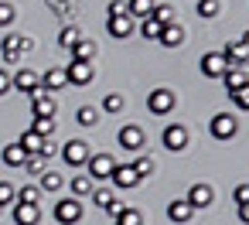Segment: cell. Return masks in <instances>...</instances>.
Here are the masks:
<instances>
[{"instance_id":"cell-5","label":"cell","mask_w":249,"mask_h":225,"mask_svg":"<svg viewBox=\"0 0 249 225\" xmlns=\"http://www.w3.org/2000/svg\"><path fill=\"white\" fill-rule=\"evenodd\" d=\"M235 130H239V123H235L232 113H215V116H212V137H215V140H232Z\"/></svg>"},{"instance_id":"cell-33","label":"cell","mask_w":249,"mask_h":225,"mask_svg":"<svg viewBox=\"0 0 249 225\" xmlns=\"http://www.w3.org/2000/svg\"><path fill=\"white\" fill-rule=\"evenodd\" d=\"M18 201H21V205H38V184H24V188L18 191Z\"/></svg>"},{"instance_id":"cell-9","label":"cell","mask_w":249,"mask_h":225,"mask_svg":"<svg viewBox=\"0 0 249 225\" xmlns=\"http://www.w3.org/2000/svg\"><path fill=\"white\" fill-rule=\"evenodd\" d=\"M62 157H65L69 167H82V164L89 160V147H86V140H69L65 150H62Z\"/></svg>"},{"instance_id":"cell-46","label":"cell","mask_w":249,"mask_h":225,"mask_svg":"<svg viewBox=\"0 0 249 225\" xmlns=\"http://www.w3.org/2000/svg\"><path fill=\"white\" fill-rule=\"evenodd\" d=\"M4 92H11V75L0 69V96H4Z\"/></svg>"},{"instance_id":"cell-17","label":"cell","mask_w":249,"mask_h":225,"mask_svg":"<svg viewBox=\"0 0 249 225\" xmlns=\"http://www.w3.org/2000/svg\"><path fill=\"white\" fill-rule=\"evenodd\" d=\"M164 48H178V45H184V28L181 24H167V28H160V38H157Z\"/></svg>"},{"instance_id":"cell-49","label":"cell","mask_w":249,"mask_h":225,"mask_svg":"<svg viewBox=\"0 0 249 225\" xmlns=\"http://www.w3.org/2000/svg\"><path fill=\"white\" fill-rule=\"evenodd\" d=\"M0 211H4V205H0Z\"/></svg>"},{"instance_id":"cell-38","label":"cell","mask_w":249,"mask_h":225,"mask_svg":"<svg viewBox=\"0 0 249 225\" xmlns=\"http://www.w3.org/2000/svg\"><path fill=\"white\" fill-rule=\"evenodd\" d=\"M75 41H79V31H75V28H62V35H58V45H62V48H72Z\"/></svg>"},{"instance_id":"cell-41","label":"cell","mask_w":249,"mask_h":225,"mask_svg":"<svg viewBox=\"0 0 249 225\" xmlns=\"http://www.w3.org/2000/svg\"><path fill=\"white\" fill-rule=\"evenodd\" d=\"M232 103H235L239 109H249V82H246L242 89H235V92H232Z\"/></svg>"},{"instance_id":"cell-15","label":"cell","mask_w":249,"mask_h":225,"mask_svg":"<svg viewBox=\"0 0 249 225\" xmlns=\"http://www.w3.org/2000/svg\"><path fill=\"white\" fill-rule=\"evenodd\" d=\"M109 177H113V184H116V188H137V184H140V177H137V171H133L130 164L113 167V174H109Z\"/></svg>"},{"instance_id":"cell-48","label":"cell","mask_w":249,"mask_h":225,"mask_svg":"<svg viewBox=\"0 0 249 225\" xmlns=\"http://www.w3.org/2000/svg\"><path fill=\"white\" fill-rule=\"evenodd\" d=\"M242 45H246V48H249V31H246V35H242Z\"/></svg>"},{"instance_id":"cell-7","label":"cell","mask_w":249,"mask_h":225,"mask_svg":"<svg viewBox=\"0 0 249 225\" xmlns=\"http://www.w3.org/2000/svg\"><path fill=\"white\" fill-rule=\"evenodd\" d=\"M31 113H35V120H52L55 116V99L45 89H35L31 92Z\"/></svg>"},{"instance_id":"cell-10","label":"cell","mask_w":249,"mask_h":225,"mask_svg":"<svg viewBox=\"0 0 249 225\" xmlns=\"http://www.w3.org/2000/svg\"><path fill=\"white\" fill-rule=\"evenodd\" d=\"M86 164H89V174H92V181H106V177L113 174V167H116V160H113L109 154H96V157H89Z\"/></svg>"},{"instance_id":"cell-18","label":"cell","mask_w":249,"mask_h":225,"mask_svg":"<svg viewBox=\"0 0 249 225\" xmlns=\"http://www.w3.org/2000/svg\"><path fill=\"white\" fill-rule=\"evenodd\" d=\"M69 52H72V58H75V62H92L99 48H96V41H89V38H79V41H75Z\"/></svg>"},{"instance_id":"cell-22","label":"cell","mask_w":249,"mask_h":225,"mask_svg":"<svg viewBox=\"0 0 249 225\" xmlns=\"http://www.w3.org/2000/svg\"><path fill=\"white\" fill-rule=\"evenodd\" d=\"M160 28H167V24H178V14H174V7L171 4H154V14H150Z\"/></svg>"},{"instance_id":"cell-19","label":"cell","mask_w":249,"mask_h":225,"mask_svg":"<svg viewBox=\"0 0 249 225\" xmlns=\"http://www.w3.org/2000/svg\"><path fill=\"white\" fill-rule=\"evenodd\" d=\"M11 86H14L18 92H28V96H31L35 89H41V86H38V75H35L31 69H21V72L14 75V82H11Z\"/></svg>"},{"instance_id":"cell-42","label":"cell","mask_w":249,"mask_h":225,"mask_svg":"<svg viewBox=\"0 0 249 225\" xmlns=\"http://www.w3.org/2000/svg\"><path fill=\"white\" fill-rule=\"evenodd\" d=\"M92 201H96V208H106V205L113 201V191H109V188H99V191L92 194Z\"/></svg>"},{"instance_id":"cell-25","label":"cell","mask_w":249,"mask_h":225,"mask_svg":"<svg viewBox=\"0 0 249 225\" xmlns=\"http://www.w3.org/2000/svg\"><path fill=\"white\" fill-rule=\"evenodd\" d=\"M222 82H225V89H229V96H232V92H235V89H242L249 79H246V72H242V69H229V72L222 75Z\"/></svg>"},{"instance_id":"cell-23","label":"cell","mask_w":249,"mask_h":225,"mask_svg":"<svg viewBox=\"0 0 249 225\" xmlns=\"http://www.w3.org/2000/svg\"><path fill=\"white\" fill-rule=\"evenodd\" d=\"M191 215H195V208H191L188 201H171V205H167V218H171V222H188Z\"/></svg>"},{"instance_id":"cell-11","label":"cell","mask_w":249,"mask_h":225,"mask_svg":"<svg viewBox=\"0 0 249 225\" xmlns=\"http://www.w3.org/2000/svg\"><path fill=\"white\" fill-rule=\"evenodd\" d=\"M222 58L229 62V69H242V65L249 62V48L242 45V38H235V41H229V45H225Z\"/></svg>"},{"instance_id":"cell-14","label":"cell","mask_w":249,"mask_h":225,"mask_svg":"<svg viewBox=\"0 0 249 225\" xmlns=\"http://www.w3.org/2000/svg\"><path fill=\"white\" fill-rule=\"evenodd\" d=\"M106 31H109L113 38H130V35H133V17H130V14H116V17L106 21Z\"/></svg>"},{"instance_id":"cell-34","label":"cell","mask_w":249,"mask_h":225,"mask_svg":"<svg viewBox=\"0 0 249 225\" xmlns=\"http://www.w3.org/2000/svg\"><path fill=\"white\" fill-rule=\"evenodd\" d=\"M215 14H218V0H198V17L212 21Z\"/></svg>"},{"instance_id":"cell-3","label":"cell","mask_w":249,"mask_h":225,"mask_svg":"<svg viewBox=\"0 0 249 225\" xmlns=\"http://www.w3.org/2000/svg\"><path fill=\"white\" fill-rule=\"evenodd\" d=\"M174 103H178V99H174L171 89H154V92L147 96V109H150L154 116H167V113L174 109Z\"/></svg>"},{"instance_id":"cell-31","label":"cell","mask_w":249,"mask_h":225,"mask_svg":"<svg viewBox=\"0 0 249 225\" xmlns=\"http://www.w3.org/2000/svg\"><path fill=\"white\" fill-rule=\"evenodd\" d=\"M62 184H65L62 174H52V171L41 174V188H45V191H62Z\"/></svg>"},{"instance_id":"cell-29","label":"cell","mask_w":249,"mask_h":225,"mask_svg":"<svg viewBox=\"0 0 249 225\" xmlns=\"http://www.w3.org/2000/svg\"><path fill=\"white\" fill-rule=\"evenodd\" d=\"M140 35L150 38V41H157V38H160V24H157L154 17H143V21H140Z\"/></svg>"},{"instance_id":"cell-35","label":"cell","mask_w":249,"mask_h":225,"mask_svg":"<svg viewBox=\"0 0 249 225\" xmlns=\"http://www.w3.org/2000/svg\"><path fill=\"white\" fill-rule=\"evenodd\" d=\"M123 106H126V103H123V96H120V92H109V96L103 99V109H106V113H120Z\"/></svg>"},{"instance_id":"cell-27","label":"cell","mask_w":249,"mask_h":225,"mask_svg":"<svg viewBox=\"0 0 249 225\" xmlns=\"http://www.w3.org/2000/svg\"><path fill=\"white\" fill-rule=\"evenodd\" d=\"M89 191H92V177H89V174H75V177H72V194H75V198H86Z\"/></svg>"},{"instance_id":"cell-26","label":"cell","mask_w":249,"mask_h":225,"mask_svg":"<svg viewBox=\"0 0 249 225\" xmlns=\"http://www.w3.org/2000/svg\"><path fill=\"white\" fill-rule=\"evenodd\" d=\"M65 82H69V79H65V69H52V72L45 75V89H48V92H58Z\"/></svg>"},{"instance_id":"cell-21","label":"cell","mask_w":249,"mask_h":225,"mask_svg":"<svg viewBox=\"0 0 249 225\" xmlns=\"http://www.w3.org/2000/svg\"><path fill=\"white\" fill-rule=\"evenodd\" d=\"M126 14L130 17H150L154 14V0H126Z\"/></svg>"},{"instance_id":"cell-6","label":"cell","mask_w":249,"mask_h":225,"mask_svg":"<svg viewBox=\"0 0 249 225\" xmlns=\"http://www.w3.org/2000/svg\"><path fill=\"white\" fill-rule=\"evenodd\" d=\"M225 72H229V62L222 58V52L201 55V75H205V79H222Z\"/></svg>"},{"instance_id":"cell-28","label":"cell","mask_w":249,"mask_h":225,"mask_svg":"<svg viewBox=\"0 0 249 225\" xmlns=\"http://www.w3.org/2000/svg\"><path fill=\"white\" fill-rule=\"evenodd\" d=\"M75 120H79V126H96V123H99V109H96V106H82V109L75 113Z\"/></svg>"},{"instance_id":"cell-45","label":"cell","mask_w":249,"mask_h":225,"mask_svg":"<svg viewBox=\"0 0 249 225\" xmlns=\"http://www.w3.org/2000/svg\"><path fill=\"white\" fill-rule=\"evenodd\" d=\"M116 14H126V4H123V0H113V4H109V17H116Z\"/></svg>"},{"instance_id":"cell-32","label":"cell","mask_w":249,"mask_h":225,"mask_svg":"<svg viewBox=\"0 0 249 225\" xmlns=\"http://www.w3.org/2000/svg\"><path fill=\"white\" fill-rule=\"evenodd\" d=\"M130 167L137 171V177H147V174H154V157H137Z\"/></svg>"},{"instance_id":"cell-47","label":"cell","mask_w":249,"mask_h":225,"mask_svg":"<svg viewBox=\"0 0 249 225\" xmlns=\"http://www.w3.org/2000/svg\"><path fill=\"white\" fill-rule=\"evenodd\" d=\"M239 222H246V225H249V201H246V205H239Z\"/></svg>"},{"instance_id":"cell-44","label":"cell","mask_w":249,"mask_h":225,"mask_svg":"<svg viewBox=\"0 0 249 225\" xmlns=\"http://www.w3.org/2000/svg\"><path fill=\"white\" fill-rule=\"evenodd\" d=\"M123 208H126V205H123V201H116V198H113V201L106 205V211H109L113 218H120V215H123Z\"/></svg>"},{"instance_id":"cell-39","label":"cell","mask_w":249,"mask_h":225,"mask_svg":"<svg viewBox=\"0 0 249 225\" xmlns=\"http://www.w3.org/2000/svg\"><path fill=\"white\" fill-rule=\"evenodd\" d=\"M31 130H35L38 137H45V140H48V137L55 133V123H52V120H35V126H31Z\"/></svg>"},{"instance_id":"cell-1","label":"cell","mask_w":249,"mask_h":225,"mask_svg":"<svg viewBox=\"0 0 249 225\" xmlns=\"http://www.w3.org/2000/svg\"><path fill=\"white\" fill-rule=\"evenodd\" d=\"M21 52H31V38H24V35H7L4 41H0V55H4L7 65L21 62Z\"/></svg>"},{"instance_id":"cell-43","label":"cell","mask_w":249,"mask_h":225,"mask_svg":"<svg viewBox=\"0 0 249 225\" xmlns=\"http://www.w3.org/2000/svg\"><path fill=\"white\" fill-rule=\"evenodd\" d=\"M232 201H235V205H246V201H249V184H239V188L232 191Z\"/></svg>"},{"instance_id":"cell-20","label":"cell","mask_w":249,"mask_h":225,"mask_svg":"<svg viewBox=\"0 0 249 225\" xmlns=\"http://www.w3.org/2000/svg\"><path fill=\"white\" fill-rule=\"evenodd\" d=\"M18 147L31 157V154H41V147H45V137H38L35 130H28V133H21V140H18Z\"/></svg>"},{"instance_id":"cell-30","label":"cell","mask_w":249,"mask_h":225,"mask_svg":"<svg viewBox=\"0 0 249 225\" xmlns=\"http://www.w3.org/2000/svg\"><path fill=\"white\" fill-rule=\"evenodd\" d=\"M21 167H24L28 174H35V177H38V174H45V157H41V154H31Z\"/></svg>"},{"instance_id":"cell-16","label":"cell","mask_w":249,"mask_h":225,"mask_svg":"<svg viewBox=\"0 0 249 225\" xmlns=\"http://www.w3.org/2000/svg\"><path fill=\"white\" fill-rule=\"evenodd\" d=\"M191 208H208L212 205V188L208 184H191V191H188V198H184Z\"/></svg>"},{"instance_id":"cell-8","label":"cell","mask_w":249,"mask_h":225,"mask_svg":"<svg viewBox=\"0 0 249 225\" xmlns=\"http://www.w3.org/2000/svg\"><path fill=\"white\" fill-rule=\"evenodd\" d=\"M164 147H167L171 154L184 150V147H188V130H184L181 123H171V126H164Z\"/></svg>"},{"instance_id":"cell-40","label":"cell","mask_w":249,"mask_h":225,"mask_svg":"<svg viewBox=\"0 0 249 225\" xmlns=\"http://www.w3.org/2000/svg\"><path fill=\"white\" fill-rule=\"evenodd\" d=\"M18 201V188H11L7 181H0V205H11Z\"/></svg>"},{"instance_id":"cell-12","label":"cell","mask_w":249,"mask_h":225,"mask_svg":"<svg viewBox=\"0 0 249 225\" xmlns=\"http://www.w3.org/2000/svg\"><path fill=\"white\" fill-rule=\"evenodd\" d=\"M120 147L130 150V154L143 150V130H140V126H123V130H120Z\"/></svg>"},{"instance_id":"cell-24","label":"cell","mask_w":249,"mask_h":225,"mask_svg":"<svg viewBox=\"0 0 249 225\" xmlns=\"http://www.w3.org/2000/svg\"><path fill=\"white\" fill-rule=\"evenodd\" d=\"M0 157H4V164H7V167H21V164L28 160V154H24V150H21L18 143H7Z\"/></svg>"},{"instance_id":"cell-4","label":"cell","mask_w":249,"mask_h":225,"mask_svg":"<svg viewBox=\"0 0 249 225\" xmlns=\"http://www.w3.org/2000/svg\"><path fill=\"white\" fill-rule=\"evenodd\" d=\"M79 218H82V205H79V198L55 201V222H58V225H75Z\"/></svg>"},{"instance_id":"cell-2","label":"cell","mask_w":249,"mask_h":225,"mask_svg":"<svg viewBox=\"0 0 249 225\" xmlns=\"http://www.w3.org/2000/svg\"><path fill=\"white\" fill-rule=\"evenodd\" d=\"M65 79L72 82V86H89L92 79H96V69H92V62H69L65 65Z\"/></svg>"},{"instance_id":"cell-37","label":"cell","mask_w":249,"mask_h":225,"mask_svg":"<svg viewBox=\"0 0 249 225\" xmlns=\"http://www.w3.org/2000/svg\"><path fill=\"white\" fill-rule=\"evenodd\" d=\"M14 17H18L14 4H0V28H11V24H14Z\"/></svg>"},{"instance_id":"cell-36","label":"cell","mask_w":249,"mask_h":225,"mask_svg":"<svg viewBox=\"0 0 249 225\" xmlns=\"http://www.w3.org/2000/svg\"><path fill=\"white\" fill-rule=\"evenodd\" d=\"M143 218H140V211L137 208H123V215L116 218V225H140Z\"/></svg>"},{"instance_id":"cell-13","label":"cell","mask_w":249,"mask_h":225,"mask_svg":"<svg viewBox=\"0 0 249 225\" xmlns=\"http://www.w3.org/2000/svg\"><path fill=\"white\" fill-rule=\"evenodd\" d=\"M14 222L18 225H41V205H14Z\"/></svg>"}]
</instances>
